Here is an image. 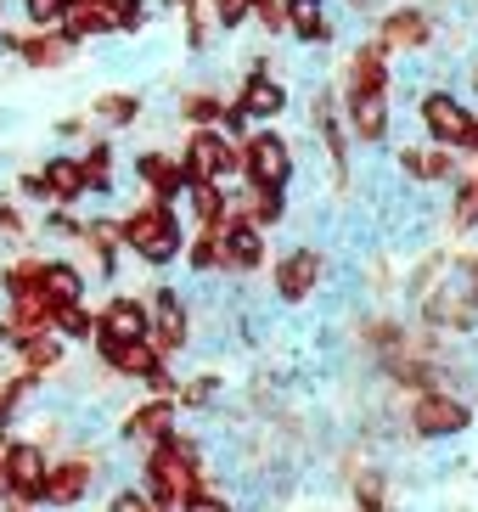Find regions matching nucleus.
Masks as SVG:
<instances>
[{
  "instance_id": "f257e3e1",
  "label": "nucleus",
  "mask_w": 478,
  "mask_h": 512,
  "mask_svg": "<svg viewBox=\"0 0 478 512\" xmlns=\"http://www.w3.org/2000/svg\"><path fill=\"white\" fill-rule=\"evenodd\" d=\"M141 479H147L141 490H147L152 507L175 512L180 496H186V490H197V479H203V456H197V445H192L186 434H175V428H169L164 439H152Z\"/></svg>"
},
{
  "instance_id": "f03ea898",
  "label": "nucleus",
  "mask_w": 478,
  "mask_h": 512,
  "mask_svg": "<svg viewBox=\"0 0 478 512\" xmlns=\"http://www.w3.org/2000/svg\"><path fill=\"white\" fill-rule=\"evenodd\" d=\"M119 242L147 265H175L186 254V226H180V214L169 203H141L119 220Z\"/></svg>"
},
{
  "instance_id": "7ed1b4c3",
  "label": "nucleus",
  "mask_w": 478,
  "mask_h": 512,
  "mask_svg": "<svg viewBox=\"0 0 478 512\" xmlns=\"http://www.w3.org/2000/svg\"><path fill=\"white\" fill-rule=\"evenodd\" d=\"M180 169H186V186H192V181H214V186H225V181H231V175L242 169V152L231 147V136H225V130L203 124V130H192V136H186Z\"/></svg>"
},
{
  "instance_id": "20e7f679",
  "label": "nucleus",
  "mask_w": 478,
  "mask_h": 512,
  "mask_svg": "<svg viewBox=\"0 0 478 512\" xmlns=\"http://www.w3.org/2000/svg\"><path fill=\"white\" fill-rule=\"evenodd\" d=\"M237 152H242V175H248L254 192H287V181H293V147L276 130L248 136Z\"/></svg>"
},
{
  "instance_id": "39448f33",
  "label": "nucleus",
  "mask_w": 478,
  "mask_h": 512,
  "mask_svg": "<svg viewBox=\"0 0 478 512\" xmlns=\"http://www.w3.org/2000/svg\"><path fill=\"white\" fill-rule=\"evenodd\" d=\"M45 473H51V451H45L40 439H6V490L23 507H40Z\"/></svg>"
},
{
  "instance_id": "423d86ee",
  "label": "nucleus",
  "mask_w": 478,
  "mask_h": 512,
  "mask_svg": "<svg viewBox=\"0 0 478 512\" xmlns=\"http://www.w3.org/2000/svg\"><path fill=\"white\" fill-rule=\"evenodd\" d=\"M147 344L158 349V355H180L186 349V338H192V310H186V299H180L175 287H158L152 293V304H147Z\"/></svg>"
},
{
  "instance_id": "0eeeda50",
  "label": "nucleus",
  "mask_w": 478,
  "mask_h": 512,
  "mask_svg": "<svg viewBox=\"0 0 478 512\" xmlns=\"http://www.w3.org/2000/svg\"><path fill=\"white\" fill-rule=\"evenodd\" d=\"M90 490H96V462H90V456H62V462H51V473H45L40 501L51 512H74Z\"/></svg>"
},
{
  "instance_id": "6e6552de",
  "label": "nucleus",
  "mask_w": 478,
  "mask_h": 512,
  "mask_svg": "<svg viewBox=\"0 0 478 512\" xmlns=\"http://www.w3.org/2000/svg\"><path fill=\"white\" fill-rule=\"evenodd\" d=\"M422 124L434 130L439 147H467V152H478V119L467 113L462 102H456V96L434 91L428 102H422Z\"/></svg>"
},
{
  "instance_id": "1a4fd4ad",
  "label": "nucleus",
  "mask_w": 478,
  "mask_h": 512,
  "mask_svg": "<svg viewBox=\"0 0 478 512\" xmlns=\"http://www.w3.org/2000/svg\"><path fill=\"white\" fill-rule=\"evenodd\" d=\"M220 271H259V259H265V231L254 220H242V214H225L220 226Z\"/></svg>"
},
{
  "instance_id": "9d476101",
  "label": "nucleus",
  "mask_w": 478,
  "mask_h": 512,
  "mask_svg": "<svg viewBox=\"0 0 478 512\" xmlns=\"http://www.w3.org/2000/svg\"><path fill=\"white\" fill-rule=\"evenodd\" d=\"M96 355H102V366L113 377H135V383H152V377L164 372V355L147 344V338H96Z\"/></svg>"
},
{
  "instance_id": "9b49d317",
  "label": "nucleus",
  "mask_w": 478,
  "mask_h": 512,
  "mask_svg": "<svg viewBox=\"0 0 478 512\" xmlns=\"http://www.w3.org/2000/svg\"><path fill=\"white\" fill-rule=\"evenodd\" d=\"M169 428H175V400H169V394H152L147 406L124 411L119 439H124V445H152V439H164Z\"/></svg>"
},
{
  "instance_id": "f8f14e48",
  "label": "nucleus",
  "mask_w": 478,
  "mask_h": 512,
  "mask_svg": "<svg viewBox=\"0 0 478 512\" xmlns=\"http://www.w3.org/2000/svg\"><path fill=\"white\" fill-rule=\"evenodd\" d=\"M135 181L152 192V203H175L186 192V169L169 152H135Z\"/></svg>"
},
{
  "instance_id": "ddd939ff",
  "label": "nucleus",
  "mask_w": 478,
  "mask_h": 512,
  "mask_svg": "<svg viewBox=\"0 0 478 512\" xmlns=\"http://www.w3.org/2000/svg\"><path fill=\"white\" fill-rule=\"evenodd\" d=\"M147 327H152L147 304L130 299V293H113V299L96 310V338H124V344H130V338H147Z\"/></svg>"
},
{
  "instance_id": "4468645a",
  "label": "nucleus",
  "mask_w": 478,
  "mask_h": 512,
  "mask_svg": "<svg viewBox=\"0 0 478 512\" xmlns=\"http://www.w3.org/2000/svg\"><path fill=\"white\" fill-rule=\"evenodd\" d=\"M74 46H90V40H102V34H119L113 29V0H68V12L57 23Z\"/></svg>"
},
{
  "instance_id": "2eb2a0df",
  "label": "nucleus",
  "mask_w": 478,
  "mask_h": 512,
  "mask_svg": "<svg viewBox=\"0 0 478 512\" xmlns=\"http://www.w3.org/2000/svg\"><path fill=\"white\" fill-rule=\"evenodd\" d=\"M315 287H321V254H315V248L282 254V265H276V293H282L287 304H299V299H310Z\"/></svg>"
},
{
  "instance_id": "dca6fc26",
  "label": "nucleus",
  "mask_w": 478,
  "mask_h": 512,
  "mask_svg": "<svg viewBox=\"0 0 478 512\" xmlns=\"http://www.w3.org/2000/svg\"><path fill=\"white\" fill-rule=\"evenodd\" d=\"M411 428L428 434V439L462 434V428H467V406H462V400H450V394H422L417 406H411Z\"/></svg>"
},
{
  "instance_id": "f3484780",
  "label": "nucleus",
  "mask_w": 478,
  "mask_h": 512,
  "mask_svg": "<svg viewBox=\"0 0 478 512\" xmlns=\"http://www.w3.org/2000/svg\"><path fill=\"white\" fill-rule=\"evenodd\" d=\"M40 181H45V197H51V209H74L79 197H85V164L57 152V158H45L40 164Z\"/></svg>"
},
{
  "instance_id": "a211bd4d",
  "label": "nucleus",
  "mask_w": 478,
  "mask_h": 512,
  "mask_svg": "<svg viewBox=\"0 0 478 512\" xmlns=\"http://www.w3.org/2000/svg\"><path fill=\"white\" fill-rule=\"evenodd\" d=\"M74 40L62 29H29L23 34V46H17V62L23 68H62V62H74Z\"/></svg>"
},
{
  "instance_id": "6ab92c4d",
  "label": "nucleus",
  "mask_w": 478,
  "mask_h": 512,
  "mask_svg": "<svg viewBox=\"0 0 478 512\" xmlns=\"http://www.w3.org/2000/svg\"><path fill=\"white\" fill-rule=\"evenodd\" d=\"M344 96H389V51L360 46L349 57V91Z\"/></svg>"
},
{
  "instance_id": "aec40b11",
  "label": "nucleus",
  "mask_w": 478,
  "mask_h": 512,
  "mask_svg": "<svg viewBox=\"0 0 478 512\" xmlns=\"http://www.w3.org/2000/svg\"><path fill=\"white\" fill-rule=\"evenodd\" d=\"M40 293H45L51 310L79 304V299H85V271H79L74 259H40Z\"/></svg>"
},
{
  "instance_id": "412c9836",
  "label": "nucleus",
  "mask_w": 478,
  "mask_h": 512,
  "mask_svg": "<svg viewBox=\"0 0 478 512\" xmlns=\"http://www.w3.org/2000/svg\"><path fill=\"white\" fill-rule=\"evenodd\" d=\"M349 102V130H355V141H383L389 136V96H344Z\"/></svg>"
},
{
  "instance_id": "4be33fe9",
  "label": "nucleus",
  "mask_w": 478,
  "mask_h": 512,
  "mask_svg": "<svg viewBox=\"0 0 478 512\" xmlns=\"http://www.w3.org/2000/svg\"><path fill=\"white\" fill-rule=\"evenodd\" d=\"M237 107L248 113V119H276V113L287 107V91L265 74V68H254V74H248V85H242V96H237Z\"/></svg>"
},
{
  "instance_id": "5701e85b",
  "label": "nucleus",
  "mask_w": 478,
  "mask_h": 512,
  "mask_svg": "<svg viewBox=\"0 0 478 512\" xmlns=\"http://www.w3.org/2000/svg\"><path fill=\"white\" fill-rule=\"evenodd\" d=\"M12 355H17V372L45 377V372H57V366H62V338H57V332H34V338H23Z\"/></svg>"
},
{
  "instance_id": "b1692460",
  "label": "nucleus",
  "mask_w": 478,
  "mask_h": 512,
  "mask_svg": "<svg viewBox=\"0 0 478 512\" xmlns=\"http://www.w3.org/2000/svg\"><path fill=\"white\" fill-rule=\"evenodd\" d=\"M383 51H422L428 46V17L422 12H389L383 17Z\"/></svg>"
},
{
  "instance_id": "393cba45",
  "label": "nucleus",
  "mask_w": 478,
  "mask_h": 512,
  "mask_svg": "<svg viewBox=\"0 0 478 512\" xmlns=\"http://www.w3.org/2000/svg\"><path fill=\"white\" fill-rule=\"evenodd\" d=\"M90 119L107 124V130H124V124L141 119V96H135V91H107V96L90 102Z\"/></svg>"
},
{
  "instance_id": "a878e982",
  "label": "nucleus",
  "mask_w": 478,
  "mask_h": 512,
  "mask_svg": "<svg viewBox=\"0 0 478 512\" xmlns=\"http://www.w3.org/2000/svg\"><path fill=\"white\" fill-rule=\"evenodd\" d=\"M51 332H57V338H68V344H96V310H90L85 299L62 304L57 316H51Z\"/></svg>"
},
{
  "instance_id": "bb28decb",
  "label": "nucleus",
  "mask_w": 478,
  "mask_h": 512,
  "mask_svg": "<svg viewBox=\"0 0 478 512\" xmlns=\"http://www.w3.org/2000/svg\"><path fill=\"white\" fill-rule=\"evenodd\" d=\"M287 29L299 34L304 46H321L327 40V12H321V0H287Z\"/></svg>"
},
{
  "instance_id": "cd10ccee",
  "label": "nucleus",
  "mask_w": 478,
  "mask_h": 512,
  "mask_svg": "<svg viewBox=\"0 0 478 512\" xmlns=\"http://www.w3.org/2000/svg\"><path fill=\"white\" fill-rule=\"evenodd\" d=\"M186 197H192V220L203 231H214L225 220V186H214V181H192L186 186Z\"/></svg>"
},
{
  "instance_id": "c85d7f7f",
  "label": "nucleus",
  "mask_w": 478,
  "mask_h": 512,
  "mask_svg": "<svg viewBox=\"0 0 478 512\" xmlns=\"http://www.w3.org/2000/svg\"><path fill=\"white\" fill-rule=\"evenodd\" d=\"M400 169L411 181H445L450 175V152H434V147H405L400 152Z\"/></svg>"
},
{
  "instance_id": "c756f323",
  "label": "nucleus",
  "mask_w": 478,
  "mask_h": 512,
  "mask_svg": "<svg viewBox=\"0 0 478 512\" xmlns=\"http://www.w3.org/2000/svg\"><path fill=\"white\" fill-rule=\"evenodd\" d=\"M186 265H192L197 276L220 271V237H214V231H197V237L186 242Z\"/></svg>"
},
{
  "instance_id": "7c9ffc66",
  "label": "nucleus",
  "mask_w": 478,
  "mask_h": 512,
  "mask_svg": "<svg viewBox=\"0 0 478 512\" xmlns=\"http://www.w3.org/2000/svg\"><path fill=\"white\" fill-rule=\"evenodd\" d=\"M180 113L203 130V124H220L225 119V102H220V96H186V102H180Z\"/></svg>"
},
{
  "instance_id": "2f4dec72",
  "label": "nucleus",
  "mask_w": 478,
  "mask_h": 512,
  "mask_svg": "<svg viewBox=\"0 0 478 512\" xmlns=\"http://www.w3.org/2000/svg\"><path fill=\"white\" fill-rule=\"evenodd\" d=\"M62 12H68V0H23V17H29V29H57Z\"/></svg>"
},
{
  "instance_id": "473e14b6",
  "label": "nucleus",
  "mask_w": 478,
  "mask_h": 512,
  "mask_svg": "<svg viewBox=\"0 0 478 512\" xmlns=\"http://www.w3.org/2000/svg\"><path fill=\"white\" fill-rule=\"evenodd\" d=\"M147 23V0H113V29L119 34H135Z\"/></svg>"
},
{
  "instance_id": "72a5a7b5",
  "label": "nucleus",
  "mask_w": 478,
  "mask_h": 512,
  "mask_svg": "<svg viewBox=\"0 0 478 512\" xmlns=\"http://www.w3.org/2000/svg\"><path fill=\"white\" fill-rule=\"evenodd\" d=\"M175 512H231V501L197 484V490H186V496H180V507H175Z\"/></svg>"
},
{
  "instance_id": "f704fd0d",
  "label": "nucleus",
  "mask_w": 478,
  "mask_h": 512,
  "mask_svg": "<svg viewBox=\"0 0 478 512\" xmlns=\"http://www.w3.org/2000/svg\"><path fill=\"white\" fill-rule=\"evenodd\" d=\"M214 394H220V377H214V372H203V377H192V383L180 389V406H209Z\"/></svg>"
},
{
  "instance_id": "c9c22d12",
  "label": "nucleus",
  "mask_w": 478,
  "mask_h": 512,
  "mask_svg": "<svg viewBox=\"0 0 478 512\" xmlns=\"http://www.w3.org/2000/svg\"><path fill=\"white\" fill-rule=\"evenodd\" d=\"M355 501H360V512H383V479H377V473H360Z\"/></svg>"
},
{
  "instance_id": "e433bc0d",
  "label": "nucleus",
  "mask_w": 478,
  "mask_h": 512,
  "mask_svg": "<svg viewBox=\"0 0 478 512\" xmlns=\"http://www.w3.org/2000/svg\"><path fill=\"white\" fill-rule=\"evenodd\" d=\"M107 512H164V507H152V501H147V490H113Z\"/></svg>"
},
{
  "instance_id": "4c0bfd02",
  "label": "nucleus",
  "mask_w": 478,
  "mask_h": 512,
  "mask_svg": "<svg viewBox=\"0 0 478 512\" xmlns=\"http://www.w3.org/2000/svg\"><path fill=\"white\" fill-rule=\"evenodd\" d=\"M456 226H462V231L478 226V175L462 186V197H456Z\"/></svg>"
},
{
  "instance_id": "58836bf2",
  "label": "nucleus",
  "mask_w": 478,
  "mask_h": 512,
  "mask_svg": "<svg viewBox=\"0 0 478 512\" xmlns=\"http://www.w3.org/2000/svg\"><path fill=\"white\" fill-rule=\"evenodd\" d=\"M17 197H23V203H40V209H51V197H45L40 169H23V175H17Z\"/></svg>"
},
{
  "instance_id": "ea45409f",
  "label": "nucleus",
  "mask_w": 478,
  "mask_h": 512,
  "mask_svg": "<svg viewBox=\"0 0 478 512\" xmlns=\"http://www.w3.org/2000/svg\"><path fill=\"white\" fill-rule=\"evenodd\" d=\"M254 17L265 23L270 34H282L287 29V0H254Z\"/></svg>"
},
{
  "instance_id": "a19ab883",
  "label": "nucleus",
  "mask_w": 478,
  "mask_h": 512,
  "mask_svg": "<svg viewBox=\"0 0 478 512\" xmlns=\"http://www.w3.org/2000/svg\"><path fill=\"white\" fill-rule=\"evenodd\" d=\"M57 136H62V141H74V136H85V119H62V124H57Z\"/></svg>"
},
{
  "instance_id": "79ce46f5",
  "label": "nucleus",
  "mask_w": 478,
  "mask_h": 512,
  "mask_svg": "<svg viewBox=\"0 0 478 512\" xmlns=\"http://www.w3.org/2000/svg\"><path fill=\"white\" fill-rule=\"evenodd\" d=\"M12 496V490H6V439H0V501Z\"/></svg>"
},
{
  "instance_id": "37998d69",
  "label": "nucleus",
  "mask_w": 478,
  "mask_h": 512,
  "mask_svg": "<svg viewBox=\"0 0 478 512\" xmlns=\"http://www.w3.org/2000/svg\"><path fill=\"white\" fill-rule=\"evenodd\" d=\"M0 23H6V0H0Z\"/></svg>"
}]
</instances>
